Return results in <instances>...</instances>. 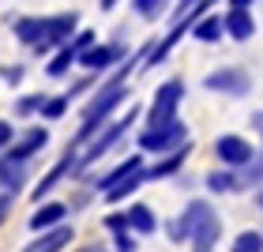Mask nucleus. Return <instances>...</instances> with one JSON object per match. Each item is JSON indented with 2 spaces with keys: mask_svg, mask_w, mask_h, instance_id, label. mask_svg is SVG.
<instances>
[{
  "mask_svg": "<svg viewBox=\"0 0 263 252\" xmlns=\"http://www.w3.org/2000/svg\"><path fill=\"white\" fill-rule=\"evenodd\" d=\"M139 185H143V170L132 173V177H124V181H117L113 188H105V200H109V203H121V200H128Z\"/></svg>",
  "mask_w": 263,
  "mask_h": 252,
  "instance_id": "nucleus-18",
  "label": "nucleus"
},
{
  "mask_svg": "<svg viewBox=\"0 0 263 252\" xmlns=\"http://www.w3.org/2000/svg\"><path fill=\"white\" fill-rule=\"evenodd\" d=\"M214 151H218V158L226 162V166H248L256 158V147L248 143L245 136H218V143H214Z\"/></svg>",
  "mask_w": 263,
  "mask_h": 252,
  "instance_id": "nucleus-8",
  "label": "nucleus"
},
{
  "mask_svg": "<svg viewBox=\"0 0 263 252\" xmlns=\"http://www.w3.org/2000/svg\"><path fill=\"white\" fill-rule=\"evenodd\" d=\"M184 151H188V147H177V151L170 154V158H165V162H158L154 170H143V181H162V177L177 173V170H181V162H184Z\"/></svg>",
  "mask_w": 263,
  "mask_h": 252,
  "instance_id": "nucleus-14",
  "label": "nucleus"
},
{
  "mask_svg": "<svg viewBox=\"0 0 263 252\" xmlns=\"http://www.w3.org/2000/svg\"><path fill=\"white\" fill-rule=\"evenodd\" d=\"M11 136H15V132H11V121H0V151L11 147Z\"/></svg>",
  "mask_w": 263,
  "mask_h": 252,
  "instance_id": "nucleus-30",
  "label": "nucleus"
},
{
  "mask_svg": "<svg viewBox=\"0 0 263 252\" xmlns=\"http://www.w3.org/2000/svg\"><path fill=\"white\" fill-rule=\"evenodd\" d=\"M184 124L181 121H173V124H162V128H147L139 136V147L143 151H154V154H165V151H177L184 143Z\"/></svg>",
  "mask_w": 263,
  "mask_h": 252,
  "instance_id": "nucleus-4",
  "label": "nucleus"
},
{
  "mask_svg": "<svg viewBox=\"0 0 263 252\" xmlns=\"http://www.w3.org/2000/svg\"><path fill=\"white\" fill-rule=\"evenodd\" d=\"M8 211H11V192H4V196H0V222L8 219Z\"/></svg>",
  "mask_w": 263,
  "mask_h": 252,
  "instance_id": "nucleus-32",
  "label": "nucleus"
},
{
  "mask_svg": "<svg viewBox=\"0 0 263 252\" xmlns=\"http://www.w3.org/2000/svg\"><path fill=\"white\" fill-rule=\"evenodd\" d=\"M121 53H124L121 45H90V49L79 53V64L90 68V71H105V68L117 64V57H121Z\"/></svg>",
  "mask_w": 263,
  "mask_h": 252,
  "instance_id": "nucleus-10",
  "label": "nucleus"
},
{
  "mask_svg": "<svg viewBox=\"0 0 263 252\" xmlns=\"http://www.w3.org/2000/svg\"><path fill=\"white\" fill-rule=\"evenodd\" d=\"M117 248H121V252H132V248H136V241H132L128 233H117Z\"/></svg>",
  "mask_w": 263,
  "mask_h": 252,
  "instance_id": "nucleus-31",
  "label": "nucleus"
},
{
  "mask_svg": "<svg viewBox=\"0 0 263 252\" xmlns=\"http://www.w3.org/2000/svg\"><path fill=\"white\" fill-rule=\"evenodd\" d=\"M42 102H45L42 94H30V98H23V102H19V113L27 117V113H34V110H42Z\"/></svg>",
  "mask_w": 263,
  "mask_h": 252,
  "instance_id": "nucleus-28",
  "label": "nucleus"
},
{
  "mask_svg": "<svg viewBox=\"0 0 263 252\" xmlns=\"http://www.w3.org/2000/svg\"><path fill=\"white\" fill-rule=\"evenodd\" d=\"M128 226H132V230H139V233H154V226H158V222H154V214H151L147 203H132V207H128Z\"/></svg>",
  "mask_w": 263,
  "mask_h": 252,
  "instance_id": "nucleus-15",
  "label": "nucleus"
},
{
  "mask_svg": "<svg viewBox=\"0 0 263 252\" xmlns=\"http://www.w3.org/2000/svg\"><path fill=\"white\" fill-rule=\"evenodd\" d=\"M64 110H68V94H64V98H45L42 102V117H49V121L64 117Z\"/></svg>",
  "mask_w": 263,
  "mask_h": 252,
  "instance_id": "nucleus-24",
  "label": "nucleus"
},
{
  "mask_svg": "<svg viewBox=\"0 0 263 252\" xmlns=\"http://www.w3.org/2000/svg\"><path fill=\"white\" fill-rule=\"evenodd\" d=\"M83 252H102V248H83Z\"/></svg>",
  "mask_w": 263,
  "mask_h": 252,
  "instance_id": "nucleus-38",
  "label": "nucleus"
},
{
  "mask_svg": "<svg viewBox=\"0 0 263 252\" xmlns=\"http://www.w3.org/2000/svg\"><path fill=\"white\" fill-rule=\"evenodd\" d=\"M45 143H49V132H45V128H30V132H23V139L11 147L8 158H11V162H23V158H30L34 151H42Z\"/></svg>",
  "mask_w": 263,
  "mask_h": 252,
  "instance_id": "nucleus-12",
  "label": "nucleus"
},
{
  "mask_svg": "<svg viewBox=\"0 0 263 252\" xmlns=\"http://www.w3.org/2000/svg\"><path fill=\"white\" fill-rule=\"evenodd\" d=\"M71 166H76V162H71V154H68V158H64V162H57V166H53V170H49V173H45V177H42V181H38V188H34V200H42V196H45V192H49V188H53L57 181H61V177H64L68 170H71Z\"/></svg>",
  "mask_w": 263,
  "mask_h": 252,
  "instance_id": "nucleus-19",
  "label": "nucleus"
},
{
  "mask_svg": "<svg viewBox=\"0 0 263 252\" xmlns=\"http://www.w3.org/2000/svg\"><path fill=\"white\" fill-rule=\"evenodd\" d=\"M71 61H79V53L71 49V42H64L61 49H57V61H49V68H45V71H49V76L57 79V76H64V71L71 68Z\"/></svg>",
  "mask_w": 263,
  "mask_h": 252,
  "instance_id": "nucleus-20",
  "label": "nucleus"
},
{
  "mask_svg": "<svg viewBox=\"0 0 263 252\" xmlns=\"http://www.w3.org/2000/svg\"><path fill=\"white\" fill-rule=\"evenodd\" d=\"M248 166H252V170H248L241 181H237V188H241V185H256V181H263V154H259V158H252Z\"/></svg>",
  "mask_w": 263,
  "mask_h": 252,
  "instance_id": "nucleus-27",
  "label": "nucleus"
},
{
  "mask_svg": "<svg viewBox=\"0 0 263 252\" xmlns=\"http://www.w3.org/2000/svg\"><path fill=\"white\" fill-rule=\"evenodd\" d=\"M230 4H233V8H252L256 0H230Z\"/></svg>",
  "mask_w": 263,
  "mask_h": 252,
  "instance_id": "nucleus-35",
  "label": "nucleus"
},
{
  "mask_svg": "<svg viewBox=\"0 0 263 252\" xmlns=\"http://www.w3.org/2000/svg\"><path fill=\"white\" fill-rule=\"evenodd\" d=\"M181 226H184V237H192V248L196 252H211L222 237V219L214 214V207L207 200H192L181 214Z\"/></svg>",
  "mask_w": 263,
  "mask_h": 252,
  "instance_id": "nucleus-1",
  "label": "nucleus"
},
{
  "mask_svg": "<svg viewBox=\"0 0 263 252\" xmlns=\"http://www.w3.org/2000/svg\"><path fill=\"white\" fill-rule=\"evenodd\" d=\"M222 30H226L222 19H199L196 27H192V38H196V42H218Z\"/></svg>",
  "mask_w": 263,
  "mask_h": 252,
  "instance_id": "nucleus-21",
  "label": "nucleus"
},
{
  "mask_svg": "<svg viewBox=\"0 0 263 252\" xmlns=\"http://www.w3.org/2000/svg\"><path fill=\"white\" fill-rule=\"evenodd\" d=\"M203 87H207V91H222V94H233V98H241V94L252 87V79H248V71H241V68H218V71H211V76L203 79Z\"/></svg>",
  "mask_w": 263,
  "mask_h": 252,
  "instance_id": "nucleus-7",
  "label": "nucleus"
},
{
  "mask_svg": "<svg viewBox=\"0 0 263 252\" xmlns=\"http://www.w3.org/2000/svg\"><path fill=\"white\" fill-rule=\"evenodd\" d=\"M139 170H143V162H139V158H124L121 166H117V170H109V173L102 177V181H98V188L105 192V188H113L117 181H124V177H132V173H139Z\"/></svg>",
  "mask_w": 263,
  "mask_h": 252,
  "instance_id": "nucleus-16",
  "label": "nucleus"
},
{
  "mask_svg": "<svg viewBox=\"0 0 263 252\" xmlns=\"http://www.w3.org/2000/svg\"><path fill=\"white\" fill-rule=\"evenodd\" d=\"M252 124H256V132H263V113H256V117H252Z\"/></svg>",
  "mask_w": 263,
  "mask_h": 252,
  "instance_id": "nucleus-36",
  "label": "nucleus"
},
{
  "mask_svg": "<svg viewBox=\"0 0 263 252\" xmlns=\"http://www.w3.org/2000/svg\"><path fill=\"white\" fill-rule=\"evenodd\" d=\"M132 8H136L143 19H154V15H162L165 0H132Z\"/></svg>",
  "mask_w": 263,
  "mask_h": 252,
  "instance_id": "nucleus-25",
  "label": "nucleus"
},
{
  "mask_svg": "<svg viewBox=\"0 0 263 252\" xmlns=\"http://www.w3.org/2000/svg\"><path fill=\"white\" fill-rule=\"evenodd\" d=\"M230 252H263V233L245 230V233L233 241V248H230Z\"/></svg>",
  "mask_w": 263,
  "mask_h": 252,
  "instance_id": "nucleus-23",
  "label": "nucleus"
},
{
  "mask_svg": "<svg viewBox=\"0 0 263 252\" xmlns=\"http://www.w3.org/2000/svg\"><path fill=\"white\" fill-rule=\"evenodd\" d=\"M71 245V226H53V230H42V237L23 248V252H61Z\"/></svg>",
  "mask_w": 263,
  "mask_h": 252,
  "instance_id": "nucleus-9",
  "label": "nucleus"
},
{
  "mask_svg": "<svg viewBox=\"0 0 263 252\" xmlns=\"http://www.w3.org/2000/svg\"><path fill=\"white\" fill-rule=\"evenodd\" d=\"M222 27H226V34L237 38V42H248V38L256 34V23H252V11H248V8H233L230 15L222 19Z\"/></svg>",
  "mask_w": 263,
  "mask_h": 252,
  "instance_id": "nucleus-11",
  "label": "nucleus"
},
{
  "mask_svg": "<svg viewBox=\"0 0 263 252\" xmlns=\"http://www.w3.org/2000/svg\"><path fill=\"white\" fill-rule=\"evenodd\" d=\"M98 4H102V11H113L117 4H121V0H98Z\"/></svg>",
  "mask_w": 263,
  "mask_h": 252,
  "instance_id": "nucleus-34",
  "label": "nucleus"
},
{
  "mask_svg": "<svg viewBox=\"0 0 263 252\" xmlns=\"http://www.w3.org/2000/svg\"><path fill=\"white\" fill-rule=\"evenodd\" d=\"M128 98V87H124V76H117L113 83H109V87H105L102 94H94V98H90V105H87V110H83V128H79V143L83 139H90L94 136V132H98L105 121H109V113L117 110V105H121Z\"/></svg>",
  "mask_w": 263,
  "mask_h": 252,
  "instance_id": "nucleus-2",
  "label": "nucleus"
},
{
  "mask_svg": "<svg viewBox=\"0 0 263 252\" xmlns=\"http://www.w3.org/2000/svg\"><path fill=\"white\" fill-rule=\"evenodd\" d=\"M45 34V19H19L15 23V38L27 42V45H38Z\"/></svg>",
  "mask_w": 263,
  "mask_h": 252,
  "instance_id": "nucleus-17",
  "label": "nucleus"
},
{
  "mask_svg": "<svg viewBox=\"0 0 263 252\" xmlns=\"http://www.w3.org/2000/svg\"><path fill=\"white\" fill-rule=\"evenodd\" d=\"M64 203H45V207H38V211H34L30 214V230H53V226H61L64 222Z\"/></svg>",
  "mask_w": 263,
  "mask_h": 252,
  "instance_id": "nucleus-13",
  "label": "nucleus"
},
{
  "mask_svg": "<svg viewBox=\"0 0 263 252\" xmlns=\"http://www.w3.org/2000/svg\"><path fill=\"white\" fill-rule=\"evenodd\" d=\"M184 98V83H162L158 94H154V102H151V128H162V124H173L177 121V105H181Z\"/></svg>",
  "mask_w": 263,
  "mask_h": 252,
  "instance_id": "nucleus-3",
  "label": "nucleus"
},
{
  "mask_svg": "<svg viewBox=\"0 0 263 252\" xmlns=\"http://www.w3.org/2000/svg\"><path fill=\"white\" fill-rule=\"evenodd\" d=\"M256 207H259V211H263V188H259V196H256Z\"/></svg>",
  "mask_w": 263,
  "mask_h": 252,
  "instance_id": "nucleus-37",
  "label": "nucleus"
},
{
  "mask_svg": "<svg viewBox=\"0 0 263 252\" xmlns=\"http://www.w3.org/2000/svg\"><path fill=\"white\" fill-rule=\"evenodd\" d=\"M0 76H4V79H11V83H19V76H23V71H19V68H0Z\"/></svg>",
  "mask_w": 263,
  "mask_h": 252,
  "instance_id": "nucleus-33",
  "label": "nucleus"
},
{
  "mask_svg": "<svg viewBox=\"0 0 263 252\" xmlns=\"http://www.w3.org/2000/svg\"><path fill=\"white\" fill-rule=\"evenodd\" d=\"M76 11H64V15H49L45 19V34H42V42L34 45V53H49L53 45H64L71 34H76Z\"/></svg>",
  "mask_w": 263,
  "mask_h": 252,
  "instance_id": "nucleus-5",
  "label": "nucleus"
},
{
  "mask_svg": "<svg viewBox=\"0 0 263 252\" xmlns=\"http://www.w3.org/2000/svg\"><path fill=\"white\" fill-rule=\"evenodd\" d=\"M132 117H136V105H132V113H124V117H121V121H117V124H109V128H105V132H102V136H98V139H94V143H90V147H87V151H83V158L76 162V166H79V170H83V166H90V162H98V158H102V154H105V151H109V147H113V143H117V139H121V136H124V128L132 124Z\"/></svg>",
  "mask_w": 263,
  "mask_h": 252,
  "instance_id": "nucleus-6",
  "label": "nucleus"
},
{
  "mask_svg": "<svg viewBox=\"0 0 263 252\" xmlns=\"http://www.w3.org/2000/svg\"><path fill=\"white\" fill-rule=\"evenodd\" d=\"M207 188L211 192H230V188H237V177L233 173H211L207 177Z\"/></svg>",
  "mask_w": 263,
  "mask_h": 252,
  "instance_id": "nucleus-26",
  "label": "nucleus"
},
{
  "mask_svg": "<svg viewBox=\"0 0 263 252\" xmlns=\"http://www.w3.org/2000/svg\"><path fill=\"white\" fill-rule=\"evenodd\" d=\"M0 181H4L8 185V192H15L19 185H23V162H4V166H0Z\"/></svg>",
  "mask_w": 263,
  "mask_h": 252,
  "instance_id": "nucleus-22",
  "label": "nucleus"
},
{
  "mask_svg": "<svg viewBox=\"0 0 263 252\" xmlns=\"http://www.w3.org/2000/svg\"><path fill=\"white\" fill-rule=\"evenodd\" d=\"M105 226H109L113 233H124V226H128V214H109V219H105Z\"/></svg>",
  "mask_w": 263,
  "mask_h": 252,
  "instance_id": "nucleus-29",
  "label": "nucleus"
}]
</instances>
